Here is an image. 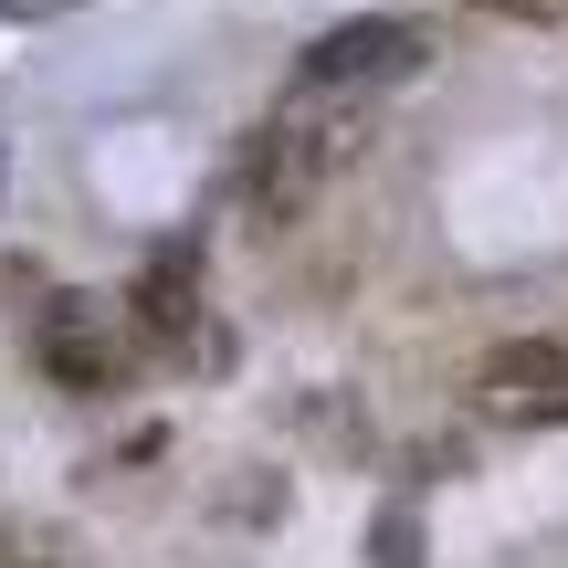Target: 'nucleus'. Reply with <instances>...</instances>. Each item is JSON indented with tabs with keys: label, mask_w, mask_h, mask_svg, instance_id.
Instances as JSON below:
<instances>
[{
	"label": "nucleus",
	"mask_w": 568,
	"mask_h": 568,
	"mask_svg": "<svg viewBox=\"0 0 568 568\" xmlns=\"http://www.w3.org/2000/svg\"><path fill=\"white\" fill-rule=\"evenodd\" d=\"M422 21H337L305 42V95H358V84H400L422 74Z\"/></svg>",
	"instance_id": "2"
},
{
	"label": "nucleus",
	"mask_w": 568,
	"mask_h": 568,
	"mask_svg": "<svg viewBox=\"0 0 568 568\" xmlns=\"http://www.w3.org/2000/svg\"><path fill=\"white\" fill-rule=\"evenodd\" d=\"M485 410H506V422H568V347L548 337H516V347H495L485 358Z\"/></svg>",
	"instance_id": "3"
},
{
	"label": "nucleus",
	"mask_w": 568,
	"mask_h": 568,
	"mask_svg": "<svg viewBox=\"0 0 568 568\" xmlns=\"http://www.w3.org/2000/svg\"><path fill=\"white\" fill-rule=\"evenodd\" d=\"M201 326V243H169L159 264L138 274V337H169L180 347Z\"/></svg>",
	"instance_id": "5"
},
{
	"label": "nucleus",
	"mask_w": 568,
	"mask_h": 568,
	"mask_svg": "<svg viewBox=\"0 0 568 568\" xmlns=\"http://www.w3.org/2000/svg\"><path fill=\"white\" fill-rule=\"evenodd\" d=\"M368 548H379V568H422V527H410V506H389L379 527H368Z\"/></svg>",
	"instance_id": "6"
},
{
	"label": "nucleus",
	"mask_w": 568,
	"mask_h": 568,
	"mask_svg": "<svg viewBox=\"0 0 568 568\" xmlns=\"http://www.w3.org/2000/svg\"><path fill=\"white\" fill-rule=\"evenodd\" d=\"M32 358H42V379L53 389H116L126 379V316L105 295H53L42 305V326H32Z\"/></svg>",
	"instance_id": "1"
},
{
	"label": "nucleus",
	"mask_w": 568,
	"mask_h": 568,
	"mask_svg": "<svg viewBox=\"0 0 568 568\" xmlns=\"http://www.w3.org/2000/svg\"><path fill=\"white\" fill-rule=\"evenodd\" d=\"M316 169H326V138L305 116H274L264 138H253V159H243V201L264 211V222H284V211L316 190Z\"/></svg>",
	"instance_id": "4"
}]
</instances>
